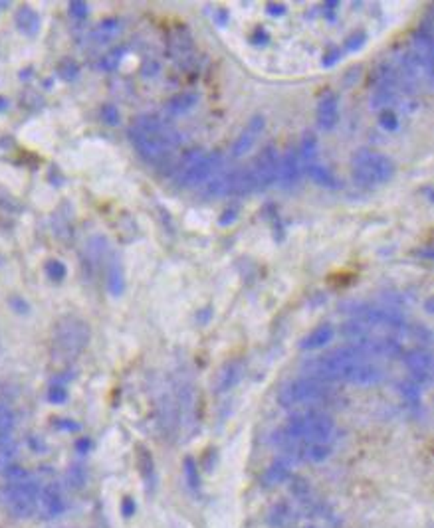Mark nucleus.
Returning a JSON list of instances; mask_svg holds the SVG:
<instances>
[{
  "mask_svg": "<svg viewBox=\"0 0 434 528\" xmlns=\"http://www.w3.org/2000/svg\"><path fill=\"white\" fill-rule=\"evenodd\" d=\"M123 32V22L119 18H107L90 32V42L93 46H107Z\"/></svg>",
  "mask_w": 434,
  "mask_h": 528,
  "instance_id": "nucleus-21",
  "label": "nucleus"
},
{
  "mask_svg": "<svg viewBox=\"0 0 434 528\" xmlns=\"http://www.w3.org/2000/svg\"><path fill=\"white\" fill-rule=\"evenodd\" d=\"M398 392L405 398V402L409 403L410 408H419L422 402V390L419 384H414L412 380H405L398 384Z\"/></svg>",
  "mask_w": 434,
  "mask_h": 528,
  "instance_id": "nucleus-30",
  "label": "nucleus"
},
{
  "mask_svg": "<svg viewBox=\"0 0 434 528\" xmlns=\"http://www.w3.org/2000/svg\"><path fill=\"white\" fill-rule=\"evenodd\" d=\"M56 428H62V429H79L76 422H68V419H58L56 422Z\"/></svg>",
  "mask_w": 434,
  "mask_h": 528,
  "instance_id": "nucleus-46",
  "label": "nucleus"
},
{
  "mask_svg": "<svg viewBox=\"0 0 434 528\" xmlns=\"http://www.w3.org/2000/svg\"><path fill=\"white\" fill-rule=\"evenodd\" d=\"M268 14L272 16H281V14H286V6L284 4H268Z\"/></svg>",
  "mask_w": 434,
  "mask_h": 528,
  "instance_id": "nucleus-45",
  "label": "nucleus"
},
{
  "mask_svg": "<svg viewBox=\"0 0 434 528\" xmlns=\"http://www.w3.org/2000/svg\"><path fill=\"white\" fill-rule=\"evenodd\" d=\"M341 60V50H337V48H333L327 54H323V58H321V65L323 67H333L335 63Z\"/></svg>",
  "mask_w": 434,
  "mask_h": 528,
  "instance_id": "nucleus-42",
  "label": "nucleus"
},
{
  "mask_svg": "<svg viewBox=\"0 0 434 528\" xmlns=\"http://www.w3.org/2000/svg\"><path fill=\"white\" fill-rule=\"evenodd\" d=\"M54 352L58 358L72 360L90 344L91 333L86 321L77 317H65L54 328Z\"/></svg>",
  "mask_w": 434,
  "mask_h": 528,
  "instance_id": "nucleus-9",
  "label": "nucleus"
},
{
  "mask_svg": "<svg viewBox=\"0 0 434 528\" xmlns=\"http://www.w3.org/2000/svg\"><path fill=\"white\" fill-rule=\"evenodd\" d=\"M14 424H16V415L13 410L6 403H0V445L10 441Z\"/></svg>",
  "mask_w": 434,
  "mask_h": 528,
  "instance_id": "nucleus-29",
  "label": "nucleus"
},
{
  "mask_svg": "<svg viewBox=\"0 0 434 528\" xmlns=\"http://www.w3.org/2000/svg\"><path fill=\"white\" fill-rule=\"evenodd\" d=\"M281 433L297 443H330L335 435V422L318 408H307L290 415Z\"/></svg>",
  "mask_w": 434,
  "mask_h": 528,
  "instance_id": "nucleus-5",
  "label": "nucleus"
},
{
  "mask_svg": "<svg viewBox=\"0 0 434 528\" xmlns=\"http://www.w3.org/2000/svg\"><path fill=\"white\" fill-rule=\"evenodd\" d=\"M236 218H238V208H226V210L222 212V216L218 218V224H220V226H228Z\"/></svg>",
  "mask_w": 434,
  "mask_h": 528,
  "instance_id": "nucleus-44",
  "label": "nucleus"
},
{
  "mask_svg": "<svg viewBox=\"0 0 434 528\" xmlns=\"http://www.w3.org/2000/svg\"><path fill=\"white\" fill-rule=\"evenodd\" d=\"M224 164V154L220 151L205 152L203 149H191L183 154V159L173 170V180L180 189L203 186L210 178L220 173Z\"/></svg>",
  "mask_w": 434,
  "mask_h": 528,
  "instance_id": "nucleus-4",
  "label": "nucleus"
},
{
  "mask_svg": "<svg viewBox=\"0 0 434 528\" xmlns=\"http://www.w3.org/2000/svg\"><path fill=\"white\" fill-rule=\"evenodd\" d=\"M185 473H187L189 483L194 487V485L199 483V473H196V465H194V461H192V459H187V461H185Z\"/></svg>",
  "mask_w": 434,
  "mask_h": 528,
  "instance_id": "nucleus-43",
  "label": "nucleus"
},
{
  "mask_svg": "<svg viewBox=\"0 0 434 528\" xmlns=\"http://www.w3.org/2000/svg\"><path fill=\"white\" fill-rule=\"evenodd\" d=\"M403 360L409 368L410 380L414 384H419L421 388H426L433 380V370H434V360L433 354L428 349H412V351L403 352Z\"/></svg>",
  "mask_w": 434,
  "mask_h": 528,
  "instance_id": "nucleus-12",
  "label": "nucleus"
},
{
  "mask_svg": "<svg viewBox=\"0 0 434 528\" xmlns=\"http://www.w3.org/2000/svg\"><path fill=\"white\" fill-rule=\"evenodd\" d=\"M203 196L208 200L232 196V170L224 173V175H217L206 184H203Z\"/></svg>",
  "mask_w": 434,
  "mask_h": 528,
  "instance_id": "nucleus-22",
  "label": "nucleus"
},
{
  "mask_svg": "<svg viewBox=\"0 0 434 528\" xmlns=\"http://www.w3.org/2000/svg\"><path fill=\"white\" fill-rule=\"evenodd\" d=\"M306 528H318V527H306Z\"/></svg>",
  "mask_w": 434,
  "mask_h": 528,
  "instance_id": "nucleus-50",
  "label": "nucleus"
},
{
  "mask_svg": "<svg viewBox=\"0 0 434 528\" xmlns=\"http://www.w3.org/2000/svg\"><path fill=\"white\" fill-rule=\"evenodd\" d=\"M343 311L349 313V319L361 321L369 328H383V330H391V333H405L409 328L405 314L391 305L353 303V307H345Z\"/></svg>",
  "mask_w": 434,
  "mask_h": 528,
  "instance_id": "nucleus-10",
  "label": "nucleus"
},
{
  "mask_svg": "<svg viewBox=\"0 0 434 528\" xmlns=\"http://www.w3.org/2000/svg\"><path fill=\"white\" fill-rule=\"evenodd\" d=\"M339 121V99L337 95L327 91L318 103V127L321 131H332Z\"/></svg>",
  "mask_w": 434,
  "mask_h": 528,
  "instance_id": "nucleus-18",
  "label": "nucleus"
},
{
  "mask_svg": "<svg viewBox=\"0 0 434 528\" xmlns=\"http://www.w3.org/2000/svg\"><path fill=\"white\" fill-rule=\"evenodd\" d=\"M40 489L38 479L22 467L10 465L4 471L2 501L14 518H30L36 513Z\"/></svg>",
  "mask_w": 434,
  "mask_h": 528,
  "instance_id": "nucleus-3",
  "label": "nucleus"
},
{
  "mask_svg": "<svg viewBox=\"0 0 434 528\" xmlns=\"http://www.w3.org/2000/svg\"><path fill=\"white\" fill-rule=\"evenodd\" d=\"M335 337V327L332 323H323L320 327H316L311 333H307L304 339L300 340V351L311 352L320 351L323 346H327Z\"/></svg>",
  "mask_w": 434,
  "mask_h": 528,
  "instance_id": "nucleus-19",
  "label": "nucleus"
},
{
  "mask_svg": "<svg viewBox=\"0 0 434 528\" xmlns=\"http://www.w3.org/2000/svg\"><path fill=\"white\" fill-rule=\"evenodd\" d=\"M266 129V117L264 115H254L248 125L244 127V131L238 135V138L232 145V157H244L246 152H250V149L256 145L258 137L262 135V131Z\"/></svg>",
  "mask_w": 434,
  "mask_h": 528,
  "instance_id": "nucleus-14",
  "label": "nucleus"
},
{
  "mask_svg": "<svg viewBox=\"0 0 434 528\" xmlns=\"http://www.w3.org/2000/svg\"><path fill=\"white\" fill-rule=\"evenodd\" d=\"M217 18H218V24H226L230 16H228V13H226V10H218Z\"/></svg>",
  "mask_w": 434,
  "mask_h": 528,
  "instance_id": "nucleus-48",
  "label": "nucleus"
},
{
  "mask_svg": "<svg viewBox=\"0 0 434 528\" xmlns=\"http://www.w3.org/2000/svg\"><path fill=\"white\" fill-rule=\"evenodd\" d=\"M133 149L149 164H161L171 159L180 145V133L159 115H141L129 127Z\"/></svg>",
  "mask_w": 434,
  "mask_h": 528,
  "instance_id": "nucleus-2",
  "label": "nucleus"
},
{
  "mask_svg": "<svg viewBox=\"0 0 434 528\" xmlns=\"http://www.w3.org/2000/svg\"><path fill=\"white\" fill-rule=\"evenodd\" d=\"M102 121L107 125H119L121 117H119V109L115 107L114 103H105L102 107Z\"/></svg>",
  "mask_w": 434,
  "mask_h": 528,
  "instance_id": "nucleus-37",
  "label": "nucleus"
},
{
  "mask_svg": "<svg viewBox=\"0 0 434 528\" xmlns=\"http://www.w3.org/2000/svg\"><path fill=\"white\" fill-rule=\"evenodd\" d=\"M302 176V164L295 149H290L278 164V184L281 189H294Z\"/></svg>",
  "mask_w": 434,
  "mask_h": 528,
  "instance_id": "nucleus-17",
  "label": "nucleus"
},
{
  "mask_svg": "<svg viewBox=\"0 0 434 528\" xmlns=\"http://www.w3.org/2000/svg\"><path fill=\"white\" fill-rule=\"evenodd\" d=\"M294 461L290 459V457H286V455H280L276 461H272L268 465V469L264 471V475H262V487H266V489H272V487H278L281 483H286V481H290V477L294 475Z\"/></svg>",
  "mask_w": 434,
  "mask_h": 528,
  "instance_id": "nucleus-16",
  "label": "nucleus"
},
{
  "mask_svg": "<svg viewBox=\"0 0 434 528\" xmlns=\"http://www.w3.org/2000/svg\"><path fill=\"white\" fill-rule=\"evenodd\" d=\"M306 173L318 186H323V189H339L341 186V182L337 180V176L333 175L325 164L307 163Z\"/></svg>",
  "mask_w": 434,
  "mask_h": 528,
  "instance_id": "nucleus-27",
  "label": "nucleus"
},
{
  "mask_svg": "<svg viewBox=\"0 0 434 528\" xmlns=\"http://www.w3.org/2000/svg\"><path fill=\"white\" fill-rule=\"evenodd\" d=\"M379 125L387 133H395L396 129H398V117L391 109H383L381 115H379Z\"/></svg>",
  "mask_w": 434,
  "mask_h": 528,
  "instance_id": "nucleus-35",
  "label": "nucleus"
},
{
  "mask_svg": "<svg viewBox=\"0 0 434 528\" xmlns=\"http://www.w3.org/2000/svg\"><path fill=\"white\" fill-rule=\"evenodd\" d=\"M278 164H280V157H278V151L274 145H266L256 154L250 170L254 175L258 190H268L270 186H274L278 182Z\"/></svg>",
  "mask_w": 434,
  "mask_h": 528,
  "instance_id": "nucleus-11",
  "label": "nucleus"
},
{
  "mask_svg": "<svg viewBox=\"0 0 434 528\" xmlns=\"http://www.w3.org/2000/svg\"><path fill=\"white\" fill-rule=\"evenodd\" d=\"M333 398L335 388L332 384L307 376L284 384L278 392V402L284 408H318L321 403H330Z\"/></svg>",
  "mask_w": 434,
  "mask_h": 528,
  "instance_id": "nucleus-7",
  "label": "nucleus"
},
{
  "mask_svg": "<svg viewBox=\"0 0 434 528\" xmlns=\"http://www.w3.org/2000/svg\"><path fill=\"white\" fill-rule=\"evenodd\" d=\"M199 99H201V97H199V93H194V91L179 93V95H175V97H171V99L166 101L163 113H165L166 117H179V115H185L187 111H191L192 107H196Z\"/></svg>",
  "mask_w": 434,
  "mask_h": 528,
  "instance_id": "nucleus-23",
  "label": "nucleus"
},
{
  "mask_svg": "<svg viewBox=\"0 0 434 528\" xmlns=\"http://www.w3.org/2000/svg\"><path fill=\"white\" fill-rule=\"evenodd\" d=\"M302 368L307 378H316L325 384L345 382L361 388L377 386L385 378L383 370L369 362L367 356L351 344L313 356L306 360Z\"/></svg>",
  "mask_w": 434,
  "mask_h": 528,
  "instance_id": "nucleus-1",
  "label": "nucleus"
},
{
  "mask_svg": "<svg viewBox=\"0 0 434 528\" xmlns=\"http://www.w3.org/2000/svg\"><path fill=\"white\" fill-rule=\"evenodd\" d=\"M256 186L254 175L250 168H234L232 170V196H250L254 194Z\"/></svg>",
  "mask_w": 434,
  "mask_h": 528,
  "instance_id": "nucleus-25",
  "label": "nucleus"
},
{
  "mask_svg": "<svg viewBox=\"0 0 434 528\" xmlns=\"http://www.w3.org/2000/svg\"><path fill=\"white\" fill-rule=\"evenodd\" d=\"M107 289L114 297H119L125 289V277H123V267L117 257H111L107 265Z\"/></svg>",
  "mask_w": 434,
  "mask_h": 528,
  "instance_id": "nucleus-28",
  "label": "nucleus"
},
{
  "mask_svg": "<svg viewBox=\"0 0 434 528\" xmlns=\"http://www.w3.org/2000/svg\"><path fill=\"white\" fill-rule=\"evenodd\" d=\"M14 20H16V28H18L24 36H28V38L38 36L40 16L34 8H30V6H22V8H18V13H16V16H14Z\"/></svg>",
  "mask_w": 434,
  "mask_h": 528,
  "instance_id": "nucleus-24",
  "label": "nucleus"
},
{
  "mask_svg": "<svg viewBox=\"0 0 434 528\" xmlns=\"http://www.w3.org/2000/svg\"><path fill=\"white\" fill-rule=\"evenodd\" d=\"M46 269V275L50 277L52 281H64L65 275H68V267H65L60 259H50L44 265Z\"/></svg>",
  "mask_w": 434,
  "mask_h": 528,
  "instance_id": "nucleus-34",
  "label": "nucleus"
},
{
  "mask_svg": "<svg viewBox=\"0 0 434 528\" xmlns=\"http://www.w3.org/2000/svg\"><path fill=\"white\" fill-rule=\"evenodd\" d=\"M60 76L64 77L65 81H74L77 77V74H79V67H77V63L76 62H72V60H68V62H64L62 65H60Z\"/></svg>",
  "mask_w": 434,
  "mask_h": 528,
  "instance_id": "nucleus-40",
  "label": "nucleus"
},
{
  "mask_svg": "<svg viewBox=\"0 0 434 528\" xmlns=\"http://www.w3.org/2000/svg\"><path fill=\"white\" fill-rule=\"evenodd\" d=\"M341 335L351 346H355L365 356H379V358L395 360V358H403V352H405L403 344L395 337L377 335V333H373V328L363 325L361 321H355V319H349L347 323H343Z\"/></svg>",
  "mask_w": 434,
  "mask_h": 528,
  "instance_id": "nucleus-6",
  "label": "nucleus"
},
{
  "mask_svg": "<svg viewBox=\"0 0 434 528\" xmlns=\"http://www.w3.org/2000/svg\"><path fill=\"white\" fill-rule=\"evenodd\" d=\"M48 400L52 403H64L68 400V390H65L64 384H52L50 390H48Z\"/></svg>",
  "mask_w": 434,
  "mask_h": 528,
  "instance_id": "nucleus-38",
  "label": "nucleus"
},
{
  "mask_svg": "<svg viewBox=\"0 0 434 528\" xmlns=\"http://www.w3.org/2000/svg\"><path fill=\"white\" fill-rule=\"evenodd\" d=\"M36 513H38L44 520H54V518L64 515L65 499L64 495H62V490L58 489L56 485H46V487H42L38 495Z\"/></svg>",
  "mask_w": 434,
  "mask_h": 528,
  "instance_id": "nucleus-13",
  "label": "nucleus"
},
{
  "mask_svg": "<svg viewBox=\"0 0 434 528\" xmlns=\"http://www.w3.org/2000/svg\"><path fill=\"white\" fill-rule=\"evenodd\" d=\"M396 173L395 161L383 152L359 149L351 159V175L353 180L363 189H375L393 180Z\"/></svg>",
  "mask_w": 434,
  "mask_h": 528,
  "instance_id": "nucleus-8",
  "label": "nucleus"
},
{
  "mask_svg": "<svg viewBox=\"0 0 434 528\" xmlns=\"http://www.w3.org/2000/svg\"><path fill=\"white\" fill-rule=\"evenodd\" d=\"M68 483L72 485V487H82L84 483H86V473H84V469L79 465L72 467L70 471H68Z\"/></svg>",
  "mask_w": 434,
  "mask_h": 528,
  "instance_id": "nucleus-41",
  "label": "nucleus"
},
{
  "mask_svg": "<svg viewBox=\"0 0 434 528\" xmlns=\"http://www.w3.org/2000/svg\"><path fill=\"white\" fill-rule=\"evenodd\" d=\"M68 13L70 16H74L76 20H84L88 13H90V8H88V4L86 2H82V0H74V2H70L68 4Z\"/></svg>",
  "mask_w": 434,
  "mask_h": 528,
  "instance_id": "nucleus-39",
  "label": "nucleus"
},
{
  "mask_svg": "<svg viewBox=\"0 0 434 528\" xmlns=\"http://www.w3.org/2000/svg\"><path fill=\"white\" fill-rule=\"evenodd\" d=\"M302 518V511L295 504L281 501V503L272 504V509L266 515V522L270 528H292L297 525Z\"/></svg>",
  "mask_w": 434,
  "mask_h": 528,
  "instance_id": "nucleus-15",
  "label": "nucleus"
},
{
  "mask_svg": "<svg viewBox=\"0 0 434 528\" xmlns=\"http://www.w3.org/2000/svg\"><path fill=\"white\" fill-rule=\"evenodd\" d=\"M125 48H117V50H111L109 54H103V58L100 60V70L103 72H115L119 67V63L123 62L125 58Z\"/></svg>",
  "mask_w": 434,
  "mask_h": 528,
  "instance_id": "nucleus-32",
  "label": "nucleus"
},
{
  "mask_svg": "<svg viewBox=\"0 0 434 528\" xmlns=\"http://www.w3.org/2000/svg\"><path fill=\"white\" fill-rule=\"evenodd\" d=\"M133 511H135V503H133L131 499H125V501H123V513H125V516L131 515Z\"/></svg>",
  "mask_w": 434,
  "mask_h": 528,
  "instance_id": "nucleus-47",
  "label": "nucleus"
},
{
  "mask_svg": "<svg viewBox=\"0 0 434 528\" xmlns=\"http://www.w3.org/2000/svg\"><path fill=\"white\" fill-rule=\"evenodd\" d=\"M316 152H318V137L313 133H306L302 137V143H300V151H297V157L300 161L304 163H313L316 159Z\"/></svg>",
  "mask_w": 434,
  "mask_h": 528,
  "instance_id": "nucleus-31",
  "label": "nucleus"
},
{
  "mask_svg": "<svg viewBox=\"0 0 434 528\" xmlns=\"http://www.w3.org/2000/svg\"><path fill=\"white\" fill-rule=\"evenodd\" d=\"M244 366L240 360H230L220 368L217 380H215V392L217 394H226L230 392L242 378Z\"/></svg>",
  "mask_w": 434,
  "mask_h": 528,
  "instance_id": "nucleus-20",
  "label": "nucleus"
},
{
  "mask_svg": "<svg viewBox=\"0 0 434 528\" xmlns=\"http://www.w3.org/2000/svg\"><path fill=\"white\" fill-rule=\"evenodd\" d=\"M8 105H10V103H8V99L0 95V113H2V111H6V109H8Z\"/></svg>",
  "mask_w": 434,
  "mask_h": 528,
  "instance_id": "nucleus-49",
  "label": "nucleus"
},
{
  "mask_svg": "<svg viewBox=\"0 0 434 528\" xmlns=\"http://www.w3.org/2000/svg\"><path fill=\"white\" fill-rule=\"evenodd\" d=\"M367 44V34L365 32H357V34H351L349 38H345L343 50L345 51H359L363 46Z\"/></svg>",
  "mask_w": 434,
  "mask_h": 528,
  "instance_id": "nucleus-36",
  "label": "nucleus"
},
{
  "mask_svg": "<svg viewBox=\"0 0 434 528\" xmlns=\"http://www.w3.org/2000/svg\"><path fill=\"white\" fill-rule=\"evenodd\" d=\"M16 443L14 441H6L0 445V473H4L8 467L13 465L14 457H16Z\"/></svg>",
  "mask_w": 434,
  "mask_h": 528,
  "instance_id": "nucleus-33",
  "label": "nucleus"
},
{
  "mask_svg": "<svg viewBox=\"0 0 434 528\" xmlns=\"http://www.w3.org/2000/svg\"><path fill=\"white\" fill-rule=\"evenodd\" d=\"M192 51V36L187 28L179 26L169 38V54L173 58H187Z\"/></svg>",
  "mask_w": 434,
  "mask_h": 528,
  "instance_id": "nucleus-26",
  "label": "nucleus"
}]
</instances>
